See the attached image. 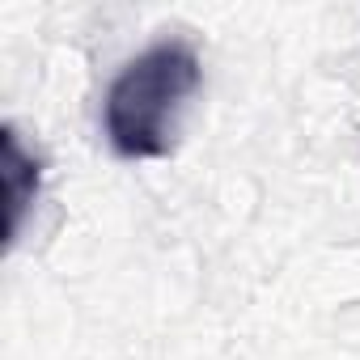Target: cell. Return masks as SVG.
Masks as SVG:
<instances>
[{"label":"cell","instance_id":"1","mask_svg":"<svg viewBox=\"0 0 360 360\" xmlns=\"http://www.w3.org/2000/svg\"><path fill=\"white\" fill-rule=\"evenodd\" d=\"M200 85V56L183 39H165L140 51L106 89V140L127 161L165 157L174 119Z\"/></svg>","mask_w":360,"mask_h":360},{"label":"cell","instance_id":"2","mask_svg":"<svg viewBox=\"0 0 360 360\" xmlns=\"http://www.w3.org/2000/svg\"><path fill=\"white\" fill-rule=\"evenodd\" d=\"M0 187H5V246H13L43 187V161L22 144L13 123L0 127Z\"/></svg>","mask_w":360,"mask_h":360}]
</instances>
